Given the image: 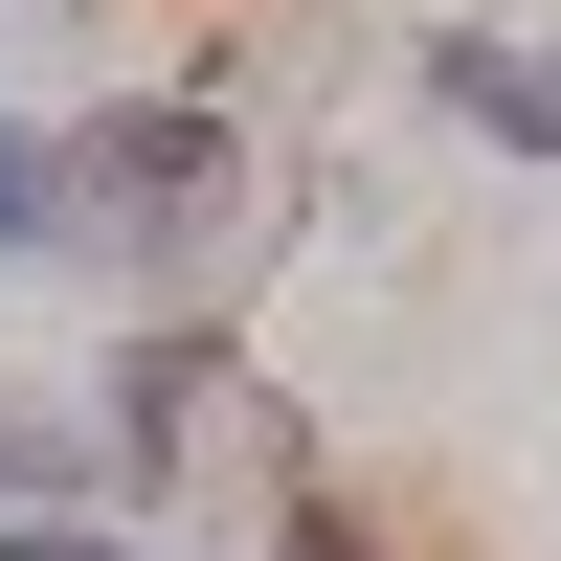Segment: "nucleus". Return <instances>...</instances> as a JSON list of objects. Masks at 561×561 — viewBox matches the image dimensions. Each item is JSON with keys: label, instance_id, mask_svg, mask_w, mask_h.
I'll return each mask as SVG.
<instances>
[{"label": "nucleus", "instance_id": "nucleus-3", "mask_svg": "<svg viewBox=\"0 0 561 561\" xmlns=\"http://www.w3.org/2000/svg\"><path fill=\"white\" fill-rule=\"evenodd\" d=\"M404 113H449L472 158L561 180V23H539V0H472V23H427V45H404Z\"/></svg>", "mask_w": 561, "mask_h": 561}, {"label": "nucleus", "instance_id": "nucleus-2", "mask_svg": "<svg viewBox=\"0 0 561 561\" xmlns=\"http://www.w3.org/2000/svg\"><path fill=\"white\" fill-rule=\"evenodd\" d=\"M68 404H90V517L158 539L180 472H203V404H248V337H225V314H113V359H90Z\"/></svg>", "mask_w": 561, "mask_h": 561}, {"label": "nucleus", "instance_id": "nucleus-1", "mask_svg": "<svg viewBox=\"0 0 561 561\" xmlns=\"http://www.w3.org/2000/svg\"><path fill=\"white\" fill-rule=\"evenodd\" d=\"M45 270H90L113 314H225V270H248V113H225V68L45 113Z\"/></svg>", "mask_w": 561, "mask_h": 561}, {"label": "nucleus", "instance_id": "nucleus-7", "mask_svg": "<svg viewBox=\"0 0 561 561\" xmlns=\"http://www.w3.org/2000/svg\"><path fill=\"white\" fill-rule=\"evenodd\" d=\"M0 561H158V539H135V517H90V494H68V517H0Z\"/></svg>", "mask_w": 561, "mask_h": 561}, {"label": "nucleus", "instance_id": "nucleus-4", "mask_svg": "<svg viewBox=\"0 0 561 561\" xmlns=\"http://www.w3.org/2000/svg\"><path fill=\"white\" fill-rule=\"evenodd\" d=\"M248 561H404V539H382V494H337L293 427H270V539H248Z\"/></svg>", "mask_w": 561, "mask_h": 561}, {"label": "nucleus", "instance_id": "nucleus-6", "mask_svg": "<svg viewBox=\"0 0 561 561\" xmlns=\"http://www.w3.org/2000/svg\"><path fill=\"white\" fill-rule=\"evenodd\" d=\"M0 270H45V113L0 90Z\"/></svg>", "mask_w": 561, "mask_h": 561}, {"label": "nucleus", "instance_id": "nucleus-5", "mask_svg": "<svg viewBox=\"0 0 561 561\" xmlns=\"http://www.w3.org/2000/svg\"><path fill=\"white\" fill-rule=\"evenodd\" d=\"M90 494V404L68 382H0V517H68Z\"/></svg>", "mask_w": 561, "mask_h": 561}]
</instances>
